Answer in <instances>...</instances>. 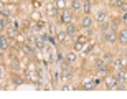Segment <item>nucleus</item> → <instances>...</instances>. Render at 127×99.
<instances>
[{
	"label": "nucleus",
	"mask_w": 127,
	"mask_h": 99,
	"mask_svg": "<svg viewBox=\"0 0 127 99\" xmlns=\"http://www.w3.org/2000/svg\"><path fill=\"white\" fill-rule=\"evenodd\" d=\"M55 5H56L58 10H66V0H55Z\"/></svg>",
	"instance_id": "obj_14"
},
{
	"label": "nucleus",
	"mask_w": 127,
	"mask_h": 99,
	"mask_svg": "<svg viewBox=\"0 0 127 99\" xmlns=\"http://www.w3.org/2000/svg\"><path fill=\"white\" fill-rule=\"evenodd\" d=\"M32 17H33V20H40V13H38V12H35Z\"/></svg>",
	"instance_id": "obj_23"
},
{
	"label": "nucleus",
	"mask_w": 127,
	"mask_h": 99,
	"mask_svg": "<svg viewBox=\"0 0 127 99\" xmlns=\"http://www.w3.org/2000/svg\"><path fill=\"white\" fill-rule=\"evenodd\" d=\"M112 63H114V68L116 69H124V66H126V60L124 58H116Z\"/></svg>",
	"instance_id": "obj_6"
},
{
	"label": "nucleus",
	"mask_w": 127,
	"mask_h": 99,
	"mask_svg": "<svg viewBox=\"0 0 127 99\" xmlns=\"http://www.w3.org/2000/svg\"><path fill=\"white\" fill-rule=\"evenodd\" d=\"M73 18H74V17H73V10L71 8H66V10H63V13H61V22L63 23H73Z\"/></svg>",
	"instance_id": "obj_2"
},
{
	"label": "nucleus",
	"mask_w": 127,
	"mask_h": 99,
	"mask_svg": "<svg viewBox=\"0 0 127 99\" xmlns=\"http://www.w3.org/2000/svg\"><path fill=\"white\" fill-rule=\"evenodd\" d=\"M119 40V35L116 33L114 28H109L107 32H104V41L106 43H116Z\"/></svg>",
	"instance_id": "obj_1"
},
{
	"label": "nucleus",
	"mask_w": 127,
	"mask_h": 99,
	"mask_svg": "<svg viewBox=\"0 0 127 99\" xmlns=\"http://www.w3.org/2000/svg\"><path fill=\"white\" fill-rule=\"evenodd\" d=\"M104 61L107 63V61H114V58H112V55H109V53H106V55H104V58H102Z\"/></svg>",
	"instance_id": "obj_22"
},
{
	"label": "nucleus",
	"mask_w": 127,
	"mask_h": 99,
	"mask_svg": "<svg viewBox=\"0 0 127 99\" xmlns=\"http://www.w3.org/2000/svg\"><path fill=\"white\" fill-rule=\"evenodd\" d=\"M117 79H119V83H126V79H127V74H126V71H122V69H119Z\"/></svg>",
	"instance_id": "obj_16"
},
{
	"label": "nucleus",
	"mask_w": 127,
	"mask_h": 99,
	"mask_svg": "<svg viewBox=\"0 0 127 99\" xmlns=\"http://www.w3.org/2000/svg\"><path fill=\"white\" fill-rule=\"evenodd\" d=\"M96 69H97L101 74H106V73H107V66H106V61H104V60H96Z\"/></svg>",
	"instance_id": "obj_3"
},
{
	"label": "nucleus",
	"mask_w": 127,
	"mask_h": 99,
	"mask_svg": "<svg viewBox=\"0 0 127 99\" xmlns=\"http://www.w3.org/2000/svg\"><path fill=\"white\" fill-rule=\"evenodd\" d=\"M68 36H69V35L66 33V30H64V32H58V33H56V40H58L60 43H66Z\"/></svg>",
	"instance_id": "obj_7"
},
{
	"label": "nucleus",
	"mask_w": 127,
	"mask_h": 99,
	"mask_svg": "<svg viewBox=\"0 0 127 99\" xmlns=\"http://www.w3.org/2000/svg\"><path fill=\"white\" fill-rule=\"evenodd\" d=\"M119 41L122 45H127V30H121L119 32Z\"/></svg>",
	"instance_id": "obj_11"
},
{
	"label": "nucleus",
	"mask_w": 127,
	"mask_h": 99,
	"mask_svg": "<svg viewBox=\"0 0 127 99\" xmlns=\"http://www.w3.org/2000/svg\"><path fill=\"white\" fill-rule=\"evenodd\" d=\"M66 33H68L69 36H73V35L76 33V27L73 23H68V25H66Z\"/></svg>",
	"instance_id": "obj_15"
},
{
	"label": "nucleus",
	"mask_w": 127,
	"mask_h": 99,
	"mask_svg": "<svg viewBox=\"0 0 127 99\" xmlns=\"http://www.w3.org/2000/svg\"><path fill=\"white\" fill-rule=\"evenodd\" d=\"M71 10H83V2L73 0V2H71Z\"/></svg>",
	"instance_id": "obj_13"
},
{
	"label": "nucleus",
	"mask_w": 127,
	"mask_h": 99,
	"mask_svg": "<svg viewBox=\"0 0 127 99\" xmlns=\"http://www.w3.org/2000/svg\"><path fill=\"white\" fill-rule=\"evenodd\" d=\"M81 25H83V28H91V25H93V20H91V17H83V20H81Z\"/></svg>",
	"instance_id": "obj_10"
},
{
	"label": "nucleus",
	"mask_w": 127,
	"mask_h": 99,
	"mask_svg": "<svg viewBox=\"0 0 127 99\" xmlns=\"http://www.w3.org/2000/svg\"><path fill=\"white\" fill-rule=\"evenodd\" d=\"M63 79H69L71 78V71L68 69V66H63Z\"/></svg>",
	"instance_id": "obj_17"
},
{
	"label": "nucleus",
	"mask_w": 127,
	"mask_h": 99,
	"mask_svg": "<svg viewBox=\"0 0 127 99\" xmlns=\"http://www.w3.org/2000/svg\"><path fill=\"white\" fill-rule=\"evenodd\" d=\"M96 86H97V83H96V79H88L83 83V89L86 91H91V89H94Z\"/></svg>",
	"instance_id": "obj_5"
},
{
	"label": "nucleus",
	"mask_w": 127,
	"mask_h": 99,
	"mask_svg": "<svg viewBox=\"0 0 127 99\" xmlns=\"http://www.w3.org/2000/svg\"><path fill=\"white\" fill-rule=\"evenodd\" d=\"M0 48H2V51H5L7 48H8V40H7V36H0Z\"/></svg>",
	"instance_id": "obj_12"
},
{
	"label": "nucleus",
	"mask_w": 127,
	"mask_h": 99,
	"mask_svg": "<svg viewBox=\"0 0 127 99\" xmlns=\"http://www.w3.org/2000/svg\"><path fill=\"white\" fill-rule=\"evenodd\" d=\"M83 41H84V40H78V41L74 43V48L78 50V51H84V45H83Z\"/></svg>",
	"instance_id": "obj_19"
},
{
	"label": "nucleus",
	"mask_w": 127,
	"mask_h": 99,
	"mask_svg": "<svg viewBox=\"0 0 127 99\" xmlns=\"http://www.w3.org/2000/svg\"><path fill=\"white\" fill-rule=\"evenodd\" d=\"M83 10H84V13H89L91 12V2L89 0H84L83 2Z\"/></svg>",
	"instance_id": "obj_18"
},
{
	"label": "nucleus",
	"mask_w": 127,
	"mask_h": 99,
	"mask_svg": "<svg viewBox=\"0 0 127 99\" xmlns=\"http://www.w3.org/2000/svg\"><path fill=\"white\" fill-rule=\"evenodd\" d=\"M55 56H56V60H58V61H63V56H61V53H56Z\"/></svg>",
	"instance_id": "obj_25"
},
{
	"label": "nucleus",
	"mask_w": 127,
	"mask_h": 99,
	"mask_svg": "<svg viewBox=\"0 0 127 99\" xmlns=\"http://www.w3.org/2000/svg\"><path fill=\"white\" fill-rule=\"evenodd\" d=\"M66 61L68 63H73V61H76V53H68V55H66Z\"/></svg>",
	"instance_id": "obj_20"
},
{
	"label": "nucleus",
	"mask_w": 127,
	"mask_h": 99,
	"mask_svg": "<svg viewBox=\"0 0 127 99\" xmlns=\"http://www.w3.org/2000/svg\"><path fill=\"white\" fill-rule=\"evenodd\" d=\"M58 12H60V10L56 8V5H55V3H50V5H48V15H50V17H56Z\"/></svg>",
	"instance_id": "obj_8"
},
{
	"label": "nucleus",
	"mask_w": 127,
	"mask_h": 99,
	"mask_svg": "<svg viewBox=\"0 0 127 99\" xmlns=\"http://www.w3.org/2000/svg\"><path fill=\"white\" fill-rule=\"evenodd\" d=\"M117 83H119V79L117 78H107L106 79V88L107 89H117Z\"/></svg>",
	"instance_id": "obj_4"
},
{
	"label": "nucleus",
	"mask_w": 127,
	"mask_h": 99,
	"mask_svg": "<svg viewBox=\"0 0 127 99\" xmlns=\"http://www.w3.org/2000/svg\"><path fill=\"white\" fill-rule=\"evenodd\" d=\"M13 83L15 84H22V79L20 78H13Z\"/></svg>",
	"instance_id": "obj_26"
},
{
	"label": "nucleus",
	"mask_w": 127,
	"mask_h": 99,
	"mask_svg": "<svg viewBox=\"0 0 127 99\" xmlns=\"http://www.w3.org/2000/svg\"><path fill=\"white\" fill-rule=\"evenodd\" d=\"M116 7L122 8L124 12H127V3H126V2H122V0H117V2H116Z\"/></svg>",
	"instance_id": "obj_21"
},
{
	"label": "nucleus",
	"mask_w": 127,
	"mask_h": 99,
	"mask_svg": "<svg viewBox=\"0 0 127 99\" xmlns=\"http://www.w3.org/2000/svg\"><path fill=\"white\" fill-rule=\"evenodd\" d=\"M121 20H122V22H126V23H127V12H124V15H122V17H121Z\"/></svg>",
	"instance_id": "obj_24"
},
{
	"label": "nucleus",
	"mask_w": 127,
	"mask_h": 99,
	"mask_svg": "<svg viewBox=\"0 0 127 99\" xmlns=\"http://www.w3.org/2000/svg\"><path fill=\"white\" fill-rule=\"evenodd\" d=\"M107 12H97V23H104V22H107Z\"/></svg>",
	"instance_id": "obj_9"
}]
</instances>
